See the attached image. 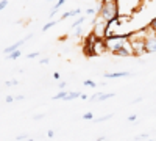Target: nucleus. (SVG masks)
Returning a JSON list of instances; mask_svg holds the SVG:
<instances>
[{
  "mask_svg": "<svg viewBox=\"0 0 156 141\" xmlns=\"http://www.w3.org/2000/svg\"><path fill=\"white\" fill-rule=\"evenodd\" d=\"M115 2H117V0H106V2H100L101 6H100L98 14L105 19L106 22H111L115 17H119V14H117V3Z\"/></svg>",
  "mask_w": 156,
  "mask_h": 141,
  "instance_id": "nucleus-1",
  "label": "nucleus"
},
{
  "mask_svg": "<svg viewBox=\"0 0 156 141\" xmlns=\"http://www.w3.org/2000/svg\"><path fill=\"white\" fill-rule=\"evenodd\" d=\"M128 35H122V36H108L106 39H105V43H106V47H108V50L112 54V52H115L117 49H120V47H123V46H126L128 44V41L125 39Z\"/></svg>",
  "mask_w": 156,
  "mask_h": 141,
  "instance_id": "nucleus-2",
  "label": "nucleus"
},
{
  "mask_svg": "<svg viewBox=\"0 0 156 141\" xmlns=\"http://www.w3.org/2000/svg\"><path fill=\"white\" fill-rule=\"evenodd\" d=\"M145 43V54H154L156 52V33L148 27V35L144 38Z\"/></svg>",
  "mask_w": 156,
  "mask_h": 141,
  "instance_id": "nucleus-3",
  "label": "nucleus"
},
{
  "mask_svg": "<svg viewBox=\"0 0 156 141\" xmlns=\"http://www.w3.org/2000/svg\"><path fill=\"white\" fill-rule=\"evenodd\" d=\"M31 38H33V33H31V35H28V36H25L23 39H20V41L14 43L12 46H9V47H5V49H3V54H5V55H8V54H11V52H14V50L20 49V46H23V44L27 43L28 39H31Z\"/></svg>",
  "mask_w": 156,
  "mask_h": 141,
  "instance_id": "nucleus-4",
  "label": "nucleus"
},
{
  "mask_svg": "<svg viewBox=\"0 0 156 141\" xmlns=\"http://www.w3.org/2000/svg\"><path fill=\"white\" fill-rule=\"evenodd\" d=\"M134 72H126V71H120V72H106L105 79H119V77H133Z\"/></svg>",
  "mask_w": 156,
  "mask_h": 141,
  "instance_id": "nucleus-5",
  "label": "nucleus"
},
{
  "mask_svg": "<svg viewBox=\"0 0 156 141\" xmlns=\"http://www.w3.org/2000/svg\"><path fill=\"white\" fill-rule=\"evenodd\" d=\"M111 97H114V93H98V94H94L92 97H90V100L92 102H101V100H106V99H111Z\"/></svg>",
  "mask_w": 156,
  "mask_h": 141,
  "instance_id": "nucleus-6",
  "label": "nucleus"
},
{
  "mask_svg": "<svg viewBox=\"0 0 156 141\" xmlns=\"http://www.w3.org/2000/svg\"><path fill=\"white\" fill-rule=\"evenodd\" d=\"M81 13V8H75V9H70L67 13H64V14L59 17V20H64V19H67V17H75L76 14H80Z\"/></svg>",
  "mask_w": 156,
  "mask_h": 141,
  "instance_id": "nucleus-7",
  "label": "nucleus"
},
{
  "mask_svg": "<svg viewBox=\"0 0 156 141\" xmlns=\"http://www.w3.org/2000/svg\"><path fill=\"white\" fill-rule=\"evenodd\" d=\"M64 3H66V0H58V2H56V5H55L53 8H51V13H50V14H48V16H50V19H51V17H53V16L56 14V11H58V8H59V6H62Z\"/></svg>",
  "mask_w": 156,
  "mask_h": 141,
  "instance_id": "nucleus-8",
  "label": "nucleus"
},
{
  "mask_svg": "<svg viewBox=\"0 0 156 141\" xmlns=\"http://www.w3.org/2000/svg\"><path fill=\"white\" fill-rule=\"evenodd\" d=\"M20 50L17 49V50H14V52H11V54H8L6 55V60H17V58H20Z\"/></svg>",
  "mask_w": 156,
  "mask_h": 141,
  "instance_id": "nucleus-9",
  "label": "nucleus"
},
{
  "mask_svg": "<svg viewBox=\"0 0 156 141\" xmlns=\"http://www.w3.org/2000/svg\"><path fill=\"white\" fill-rule=\"evenodd\" d=\"M69 94V91L67 89H61V91L56 94V96H53V100H59V99H66V96Z\"/></svg>",
  "mask_w": 156,
  "mask_h": 141,
  "instance_id": "nucleus-10",
  "label": "nucleus"
},
{
  "mask_svg": "<svg viewBox=\"0 0 156 141\" xmlns=\"http://www.w3.org/2000/svg\"><path fill=\"white\" fill-rule=\"evenodd\" d=\"M76 97H81V93H69L64 100H67V102H69V100H73V99H76Z\"/></svg>",
  "mask_w": 156,
  "mask_h": 141,
  "instance_id": "nucleus-11",
  "label": "nucleus"
},
{
  "mask_svg": "<svg viewBox=\"0 0 156 141\" xmlns=\"http://www.w3.org/2000/svg\"><path fill=\"white\" fill-rule=\"evenodd\" d=\"M56 22H58V20H55V19H51L50 22H47V24L44 25V27H42V32H47L48 28H51L53 25H56Z\"/></svg>",
  "mask_w": 156,
  "mask_h": 141,
  "instance_id": "nucleus-12",
  "label": "nucleus"
},
{
  "mask_svg": "<svg viewBox=\"0 0 156 141\" xmlns=\"http://www.w3.org/2000/svg\"><path fill=\"white\" fill-rule=\"evenodd\" d=\"M83 22H84V17H83V16H81V17H78V19H75V20H73V24L70 25V28H76L78 25H81Z\"/></svg>",
  "mask_w": 156,
  "mask_h": 141,
  "instance_id": "nucleus-13",
  "label": "nucleus"
},
{
  "mask_svg": "<svg viewBox=\"0 0 156 141\" xmlns=\"http://www.w3.org/2000/svg\"><path fill=\"white\" fill-rule=\"evenodd\" d=\"M83 85H84V86H90V88H97V83H95L94 80H84Z\"/></svg>",
  "mask_w": 156,
  "mask_h": 141,
  "instance_id": "nucleus-14",
  "label": "nucleus"
},
{
  "mask_svg": "<svg viewBox=\"0 0 156 141\" xmlns=\"http://www.w3.org/2000/svg\"><path fill=\"white\" fill-rule=\"evenodd\" d=\"M84 121H92L94 119V114L92 113H86V114H83V116H81Z\"/></svg>",
  "mask_w": 156,
  "mask_h": 141,
  "instance_id": "nucleus-15",
  "label": "nucleus"
},
{
  "mask_svg": "<svg viewBox=\"0 0 156 141\" xmlns=\"http://www.w3.org/2000/svg\"><path fill=\"white\" fill-rule=\"evenodd\" d=\"M112 118V114H106V116H103V118H98V119H94L95 122H103V121H108Z\"/></svg>",
  "mask_w": 156,
  "mask_h": 141,
  "instance_id": "nucleus-16",
  "label": "nucleus"
},
{
  "mask_svg": "<svg viewBox=\"0 0 156 141\" xmlns=\"http://www.w3.org/2000/svg\"><path fill=\"white\" fill-rule=\"evenodd\" d=\"M3 100H5V104H12V100H16V97H12V96H6Z\"/></svg>",
  "mask_w": 156,
  "mask_h": 141,
  "instance_id": "nucleus-17",
  "label": "nucleus"
},
{
  "mask_svg": "<svg viewBox=\"0 0 156 141\" xmlns=\"http://www.w3.org/2000/svg\"><path fill=\"white\" fill-rule=\"evenodd\" d=\"M6 6H8V0H0V9L3 11Z\"/></svg>",
  "mask_w": 156,
  "mask_h": 141,
  "instance_id": "nucleus-18",
  "label": "nucleus"
},
{
  "mask_svg": "<svg viewBox=\"0 0 156 141\" xmlns=\"http://www.w3.org/2000/svg\"><path fill=\"white\" fill-rule=\"evenodd\" d=\"M39 55H41V52H33V54H28V55H27V58H30V60H31V58H37Z\"/></svg>",
  "mask_w": 156,
  "mask_h": 141,
  "instance_id": "nucleus-19",
  "label": "nucleus"
},
{
  "mask_svg": "<svg viewBox=\"0 0 156 141\" xmlns=\"http://www.w3.org/2000/svg\"><path fill=\"white\" fill-rule=\"evenodd\" d=\"M150 28H151V30H153V32L156 33V17H154V19H153L151 22H150Z\"/></svg>",
  "mask_w": 156,
  "mask_h": 141,
  "instance_id": "nucleus-20",
  "label": "nucleus"
},
{
  "mask_svg": "<svg viewBox=\"0 0 156 141\" xmlns=\"http://www.w3.org/2000/svg\"><path fill=\"white\" fill-rule=\"evenodd\" d=\"M17 83H19L17 80H11V82H6L5 86H12V85H17Z\"/></svg>",
  "mask_w": 156,
  "mask_h": 141,
  "instance_id": "nucleus-21",
  "label": "nucleus"
},
{
  "mask_svg": "<svg viewBox=\"0 0 156 141\" xmlns=\"http://www.w3.org/2000/svg\"><path fill=\"white\" fill-rule=\"evenodd\" d=\"M75 36H76V38L81 36V27H76V28H75Z\"/></svg>",
  "mask_w": 156,
  "mask_h": 141,
  "instance_id": "nucleus-22",
  "label": "nucleus"
},
{
  "mask_svg": "<svg viewBox=\"0 0 156 141\" xmlns=\"http://www.w3.org/2000/svg\"><path fill=\"white\" fill-rule=\"evenodd\" d=\"M47 136H48V138H53V136H55V130H48V132H47Z\"/></svg>",
  "mask_w": 156,
  "mask_h": 141,
  "instance_id": "nucleus-23",
  "label": "nucleus"
},
{
  "mask_svg": "<svg viewBox=\"0 0 156 141\" xmlns=\"http://www.w3.org/2000/svg\"><path fill=\"white\" fill-rule=\"evenodd\" d=\"M67 86V82H59V89H64Z\"/></svg>",
  "mask_w": 156,
  "mask_h": 141,
  "instance_id": "nucleus-24",
  "label": "nucleus"
},
{
  "mask_svg": "<svg viewBox=\"0 0 156 141\" xmlns=\"http://www.w3.org/2000/svg\"><path fill=\"white\" fill-rule=\"evenodd\" d=\"M42 118H45V114H37V116H34L33 119L34 121H39V119H42Z\"/></svg>",
  "mask_w": 156,
  "mask_h": 141,
  "instance_id": "nucleus-25",
  "label": "nucleus"
},
{
  "mask_svg": "<svg viewBox=\"0 0 156 141\" xmlns=\"http://www.w3.org/2000/svg\"><path fill=\"white\" fill-rule=\"evenodd\" d=\"M48 61H50L48 58H42L41 60V65H48Z\"/></svg>",
  "mask_w": 156,
  "mask_h": 141,
  "instance_id": "nucleus-26",
  "label": "nucleus"
},
{
  "mask_svg": "<svg viewBox=\"0 0 156 141\" xmlns=\"http://www.w3.org/2000/svg\"><path fill=\"white\" fill-rule=\"evenodd\" d=\"M53 79H55V80H59V79H61V75H59V72H55V74H53Z\"/></svg>",
  "mask_w": 156,
  "mask_h": 141,
  "instance_id": "nucleus-27",
  "label": "nucleus"
},
{
  "mask_svg": "<svg viewBox=\"0 0 156 141\" xmlns=\"http://www.w3.org/2000/svg\"><path fill=\"white\" fill-rule=\"evenodd\" d=\"M86 13H87V14H95V11H94L92 8H87V9H86Z\"/></svg>",
  "mask_w": 156,
  "mask_h": 141,
  "instance_id": "nucleus-28",
  "label": "nucleus"
},
{
  "mask_svg": "<svg viewBox=\"0 0 156 141\" xmlns=\"http://www.w3.org/2000/svg\"><path fill=\"white\" fill-rule=\"evenodd\" d=\"M128 121H136V114H131V116H128Z\"/></svg>",
  "mask_w": 156,
  "mask_h": 141,
  "instance_id": "nucleus-29",
  "label": "nucleus"
},
{
  "mask_svg": "<svg viewBox=\"0 0 156 141\" xmlns=\"http://www.w3.org/2000/svg\"><path fill=\"white\" fill-rule=\"evenodd\" d=\"M14 97H16V100H23V99H25L22 94H19V96H14Z\"/></svg>",
  "mask_w": 156,
  "mask_h": 141,
  "instance_id": "nucleus-30",
  "label": "nucleus"
},
{
  "mask_svg": "<svg viewBox=\"0 0 156 141\" xmlns=\"http://www.w3.org/2000/svg\"><path fill=\"white\" fill-rule=\"evenodd\" d=\"M142 100V97H137V99H134L133 102H131V104H137V102H140Z\"/></svg>",
  "mask_w": 156,
  "mask_h": 141,
  "instance_id": "nucleus-31",
  "label": "nucleus"
},
{
  "mask_svg": "<svg viewBox=\"0 0 156 141\" xmlns=\"http://www.w3.org/2000/svg\"><path fill=\"white\" fill-rule=\"evenodd\" d=\"M27 136H28V135H19V136H17V139H25Z\"/></svg>",
  "mask_w": 156,
  "mask_h": 141,
  "instance_id": "nucleus-32",
  "label": "nucleus"
},
{
  "mask_svg": "<svg viewBox=\"0 0 156 141\" xmlns=\"http://www.w3.org/2000/svg\"><path fill=\"white\" fill-rule=\"evenodd\" d=\"M139 138H148V133H142V135H139Z\"/></svg>",
  "mask_w": 156,
  "mask_h": 141,
  "instance_id": "nucleus-33",
  "label": "nucleus"
},
{
  "mask_svg": "<svg viewBox=\"0 0 156 141\" xmlns=\"http://www.w3.org/2000/svg\"><path fill=\"white\" fill-rule=\"evenodd\" d=\"M45 2H50V0H45Z\"/></svg>",
  "mask_w": 156,
  "mask_h": 141,
  "instance_id": "nucleus-34",
  "label": "nucleus"
}]
</instances>
